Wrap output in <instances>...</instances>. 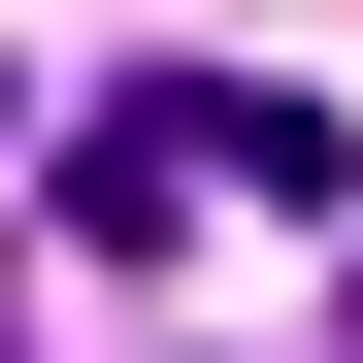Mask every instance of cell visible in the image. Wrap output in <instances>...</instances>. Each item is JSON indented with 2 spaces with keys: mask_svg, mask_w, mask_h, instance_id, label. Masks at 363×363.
Listing matches in <instances>:
<instances>
[{
  "mask_svg": "<svg viewBox=\"0 0 363 363\" xmlns=\"http://www.w3.org/2000/svg\"><path fill=\"white\" fill-rule=\"evenodd\" d=\"M0 363H33V264H0Z\"/></svg>",
  "mask_w": 363,
  "mask_h": 363,
  "instance_id": "1",
  "label": "cell"
},
{
  "mask_svg": "<svg viewBox=\"0 0 363 363\" xmlns=\"http://www.w3.org/2000/svg\"><path fill=\"white\" fill-rule=\"evenodd\" d=\"M330 363H363V330H330Z\"/></svg>",
  "mask_w": 363,
  "mask_h": 363,
  "instance_id": "2",
  "label": "cell"
}]
</instances>
